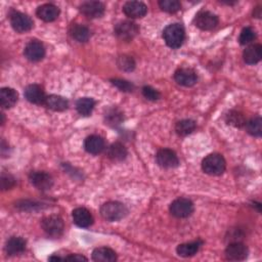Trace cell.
<instances>
[{"mask_svg": "<svg viewBox=\"0 0 262 262\" xmlns=\"http://www.w3.org/2000/svg\"><path fill=\"white\" fill-rule=\"evenodd\" d=\"M127 155V149L121 143H115L108 149V157L114 162H121L125 160Z\"/></svg>", "mask_w": 262, "mask_h": 262, "instance_id": "cell-26", "label": "cell"}, {"mask_svg": "<svg viewBox=\"0 0 262 262\" xmlns=\"http://www.w3.org/2000/svg\"><path fill=\"white\" fill-rule=\"evenodd\" d=\"M70 35L78 42H86L91 38V30L80 24H74L70 28Z\"/></svg>", "mask_w": 262, "mask_h": 262, "instance_id": "cell-25", "label": "cell"}, {"mask_svg": "<svg viewBox=\"0 0 262 262\" xmlns=\"http://www.w3.org/2000/svg\"><path fill=\"white\" fill-rule=\"evenodd\" d=\"M262 57V47L260 45H251L249 46L243 54V58L246 64L255 65L257 64Z\"/></svg>", "mask_w": 262, "mask_h": 262, "instance_id": "cell-21", "label": "cell"}, {"mask_svg": "<svg viewBox=\"0 0 262 262\" xmlns=\"http://www.w3.org/2000/svg\"><path fill=\"white\" fill-rule=\"evenodd\" d=\"M123 12L131 19H141L147 15L148 8L141 2H128L124 5Z\"/></svg>", "mask_w": 262, "mask_h": 262, "instance_id": "cell-16", "label": "cell"}, {"mask_svg": "<svg viewBox=\"0 0 262 262\" xmlns=\"http://www.w3.org/2000/svg\"><path fill=\"white\" fill-rule=\"evenodd\" d=\"M186 32L181 24H171L163 31V38L166 45L173 50H177L183 46Z\"/></svg>", "mask_w": 262, "mask_h": 262, "instance_id": "cell-1", "label": "cell"}, {"mask_svg": "<svg viewBox=\"0 0 262 262\" xmlns=\"http://www.w3.org/2000/svg\"><path fill=\"white\" fill-rule=\"evenodd\" d=\"M105 119H106V124L111 126H117L121 124V122L123 121V114L118 109L113 108L108 110L105 116Z\"/></svg>", "mask_w": 262, "mask_h": 262, "instance_id": "cell-33", "label": "cell"}, {"mask_svg": "<svg viewBox=\"0 0 262 262\" xmlns=\"http://www.w3.org/2000/svg\"><path fill=\"white\" fill-rule=\"evenodd\" d=\"M10 21L13 29L21 34L31 31L34 26L33 20L28 15L20 12H13L10 16Z\"/></svg>", "mask_w": 262, "mask_h": 262, "instance_id": "cell-7", "label": "cell"}, {"mask_svg": "<svg viewBox=\"0 0 262 262\" xmlns=\"http://www.w3.org/2000/svg\"><path fill=\"white\" fill-rule=\"evenodd\" d=\"M128 209L120 202H108L101 208V215L110 223L119 222L127 215Z\"/></svg>", "mask_w": 262, "mask_h": 262, "instance_id": "cell-3", "label": "cell"}, {"mask_svg": "<svg viewBox=\"0 0 262 262\" xmlns=\"http://www.w3.org/2000/svg\"><path fill=\"white\" fill-rule=\"evenodd\" d=\"M174 79H176V81L182 86L191 87L197 83L198 76L193 69L181 68L174 73Z\"/></svg>", "mask_w": 262, "mask_h": 262, "instance_id": "cell-14", "label": "cell"}, {"mask_svg": "<svg viewBox=\"0 0 262 262\" xmlns=\"http://www.w3.org/2000/svg\"><path fill=\"white\" fill-rule=\"evenodd\" d=\"M73 222L79 228H90L94 224V216L85 208H76L73 213Z\"/></svg>", "mask_w": 262, "mask_h": 262, "instance_id": "cell-17", "label": "cell"}, {"mask_svg": "<svg viewBox=\"0 0 262 262\" xmlns=\"http://www.w3.org/2000/svg\"><path fill=\"white\" fill-rule=\"evenodd\" d=\"M202 245H203V242L200 241V240L195 241V242H191V243L182 244L178 247L177 252L181 257H185V258L192 257L199 252Z\"/></svg>", "mask_w": 262, "mask_h": 262, "instance_id": "cell-24", "label": "cell"}, {"mask_svg": "<svg viewBox=\"0 0 262 262\" xmlns=\"http://www.w3.org/2000/svg\"><path fill=\"white\" fill-rule=\"evenodd\" d=\"M80 12L90 19H98L104 16L105 6L100 2H86L80 6Z\"/></svg>", "mask_w": 262, "mask_h": 262, "instance_id": "cell-15", "label": "cell"}, {"mask_svg": "<svg viewBox=\"0 0 262 262\" xmlns=\"http://www.w3.org/2000/svg\"><path fill=\"white\" fill-rule=\"evenodd\" d=\"M118 66L123 71H133L136 68V63L133 58L122 56L118 60Z\"/></svg>", "mask_w": 262, "mask_h": 262, "instance_id": "cell-36", "label": "cell"}, {"mask_svg": "<svg viewBox=\"0 0 262 262\" xmlns=\"http://www.w3.org/2000/svg\"><path fill=\"white\" fill-rule=\"evenodd\" d=\"M253 16L256 18H260L261 17V9L258 7L255 9V12H253Z\"/></svg>", "mask_w": 262, "mask_h": 262, "instance_id": "cell-40", "label": "cell"}, {"mask_svg": "<svg viewBox=\"0 0 262 262\" xmlns=\"http://www.w3.org/2000/svg\"><path fill=\"white\" fill-rule=\"evenodd\" d=\"M24 55L31 62H39L46 56L45 46L38 40H31L25 48Z\"/></svg>", "mask_w": 262, "mask_h": 262, "instance_id": "cell-11", "label": "cell"}, {"mask_svg": "<svg viewBox=\"0 0 262 262\" xmlns=\"http://www.w3.org/2000/svg\"><path fill=\"white\" fill-rule=\"evenodd\" d=\"M96 106V101L92 98H82L78 100L76 104V109L78 113L82 116H90Z\"/></svg>", "mask_w": 262, "mask_h": 262, "instance_id": "cell-28", "label": "cell"}, {"mask_svg": "<svg viewBox=\"0 0 262 262\" xmlns=\"http://www.w3.org/2000/svg\"><path fill=\"white\" fill-rule=\"evenodd\" d=\"M194 212V204L191 200L180 198L170 205V213L177 218H187Z\"/></svg>", "mask_w": 262, "mask_h": 262, "instance_id": "cell-6", "label": "cell"}, {"mask_svg": "<svg viewBox=\"0 0 262 262\" xmlns=\"http://www.w3.org/2000/svg\"><path fill=\"white\" fill-rule=\"evenodd\" d=\"M256 38V33L251 27H246L242 30L239 41L242 46H247L249 43H251L254 39Z\"/></svg>", "mask_w": 262, "mask_h": 262, "instance_id": "cell-34", "label": "cell"}, {"mask_svg": "<svg viewBox=\"0 0 262 262\" xmlns=\"http://www.w3.org/2000/svg\"><path fill=\"white\" fill-rule=\"evenodd\" d=\"M15 179L11 176V174L3 173L2 176V188L4 191L10 190L15 186Z\"/></svg>", "mask_w": 262, "mask_h": 262, "instance_id": "cell-38", "label": "cell"}, {"mask_svg": "<svg viewBox=\"0 0 262 262\" xmlns=\"http://www.w3.org/2000/svg\"><path fill=\"white\" fill-rule=\"evenodd\" d=\"M46 105L49 109L56 111V112H62L68 109V101L61 97V96H56V95H52L50 97L47 98L46 101Z\"/></svg>", "mask_w": 262, "mask_h": 262, "instance_id": "cell-27", "label": "cell"}, {"mask_svg": "<svg viewBox=\"0 0 262 262\" xmlns=\"http://www.w3.org/2000/svg\"><path fill=\"white\" fill-rule=\"evenodd\" d=\"M195 25L201 30L210 31L218 25V18L211 12L201 11L195 18Z\"/></svg>", "mask_w": 262, "mask_h": 262, "instance_id": "cell-10", "label": "cell"}, {"mask_svg": "<svg viewBox=\"0 0 262 262\" xmlns=\"http://www.w3.org/2000/svg\"><path fill=\"white\" fill-rule=\"evenodd\" d=\"M111 82L113 83V85H115L118 90H120L121 92L124 93H131L134 92L135 90V85L133 83H130L126 80H122V79H112Z\"/></svg>", "mask_w": 262, "mask_h": 262, "instance_id": "cell-35", "label": "cell"}, {"mask_svg": "<svg viewBox=\"0 0 262 262\" xmlns=\"http://www.w3.org/2000/svg\"><path fill=\"white\" fill-rule=\"evenodd\" d=\"M18 99V93L15 90L10 89V87H4L0 91V104H2V107L4 109L13 108L17 104Z\"/></svg>", "mask_w": 262, "mask_h": 262, "instance_id": "cell-20", "label": "cell"}, {"mask_svg": "<svg viewBox=\"0 0 262 262\" xmlns=\"http://www.w3.org/2000/svg\"><path fill=\"white\" fill-rule=\"evenodd\" d=\"M37 17L45 22H54L60 16V9L54 5L47 4L37 9Z\"/></svg>", "mask_w": 262, "mask_h": 262, "instance_id": "cell-18", "label": "cell"}, {"mask_svg": "<svg viewBox=\"0 0 262 262\" xmlns=\"http://www.w3.org/2000/svg\"><path fill=\"white\" fill-rule=\"evenodd\" d=\"M30 183L40 191H49L54 185L52 176L45 171H34L29 176Z\"/></svg>", "mask_w": 262, "mask_h": 262, "instance_id": "cell-8", "label": "cell"}, {"mask_svg": "<svg viewBox=\"0 0 262 262\" xmlns=\"http://www.w3.org/2000/svg\"><path fill=\"white\" fill-rule=\"evenodd\" d=\"M114 33L117 38L123 41L133 40L139 33V26L131 21H122L118 23L114 28Z\"/></svg>", "mask_w": 262, "mask_h": 262, "instance_id": "cell-5", "label": "cell"}, {"mask_svg": "<svg viewBox=\"0 0 262 262\" xmlns=\"http://www.w3.org/2000/svg\"><path fill=\"white\" fill-rule=\"evenodd\" d=\"M93 259L98 262H114L117 260V254L111 248L100 247L93 252Z\"/></svg>", "mask_w": 262, "mask_h": 262, "instance_id": "cell-23", "label": "cell"}, {"mask_svg": "<svg viewBox=\"0 0 262 262\" xmlns=\"http://www.w3.org/2000/svg\"><path fill=\"white\" fill-rule=\"evenodd\" d=\"M227 163L225 158L220 154H210L202 162V169L209 176H222L225 172Z\"/></svg>", "mask_w": 262, "mask_h": 262, "instance_id": "cell-2", "label": "cell"}, {"mask_svg": "<svg viewBox=\"0 0 262 262\" xmlns=\"http://www.w3.org/2000/svg\"><path fill=\"white\" fill-rule=\"evenodd\" d=\"M159 7L163 12L169 14L178 13L182 9V5L178 0H161L159 2Z\"/></svg>", "mask_w": 262, "mask_h": 262, "instance_id": "cell-32", "label": "cell"}, {"mask_svg": "<svg viewBox=\"0 0 262 262\" xmlns=\"http://www.w3.org/2000/svg\"><path fill=\"white\" fill-rule=\"evenodd\" d=\"M196 127H197V125L194 120L185 119V120H182L177 123L176 131L179 136L187 137L193 133V131L196 129Z\"/></svg>", "mask_w": 262, "mask_h": 262, "instance_id": "cell-29", "label": "cell"}, {"mask_svg": "<svg viewBox=\"0 0 262 262\" xmlns=\"http://www.w3.org/2000/svg\"><path fill=\"white\" fill-rule=\"evenodd\" d=\"M157 164L165 169L176 168L180 165V160L177 153L169 150V149H162L156 155Z\"/></svg>", "mask_w": 262, "mask_h": 262, "instance_id": "cell-9", "label": "cell"}, {"mask_svg": "<svg viewBox=\"0 0 262 262\" xmlns=\"http://www.w3.org/2000/svg\"><path fill=\"white\" fill-rule=\"evenodd\" d=\"M248 248L243 243L234 242L226 249V257L230 261H242L248 256Z\"/></svg>", "mask_w": 262, "mask_h": 262, "instance_id": "cell-13", "label": "cell"}, {"mask_svg": "<svg viewBox=\"0 0 262 262\" xmlns=\"http://www.w3.org/2000/svg\"><path fill=\"white\" fill-rule=\"evenodd\" d=\"M26 250V241L20 237H12L8 240L6 251L10 256H16Z\"/></svg>", "mask_w": 262, "mask_h": 262, "instance_id": "cell-22", "label": "cell"}, {"mask_svg": "<svg viewBox=\"0 0 262 262\" xmlns=\"http://www.w3.org/2000/svg\"><path fill=\"white\" fill-rule=\"evenodd\" d=\"M143 95L144 97L152 102H156L160 99L161 95L158 91H156L155 89H153L152 86H145L143 89Z\"/></svg>", "mask_w": 262, "mask_h": 262, "instance_id": "cell-37", "label": "cell"}, {"mask_svg": "<svg viewBox=\"0 0 262 262\" xmlns=\"http://www.w3.org/2000/svg\"><path fill=\"white\" fill-rule=\"evenodd\" d=\"M41 227L49 236L59 238L64 233V222L58 215H50L42 220Z\"/></svg>", "mask_w": 262, "mask_h": 262, "instance_id": "cell-4", "label": "cell"}, {"mask_svg": "<svg viewBox=\"0 0 262 262\" xmlns=\"http://www.w3.org/2000/svg\"><path fill=\"white\" fill-rule=\"evenodd\" d=\"M25 98L28 102L34 105H43L46 104L47 96L42 87L38 84H31L28 85L25 90Z\"/></svg>", "mask_w": 262, "mask_h": 262, "instance_id": "cell-12", "label": "cell"}, {"mask_svg": "<svg viewBox=\"0 0 262 262\" xmlns=\"http://www.w3.org/2000/svg\"><path fill=\"white\" fill-rule=\"evenodd\" d=\"M84 148L87 153H90L92 155H99L105 150L106 145H105V141L102 137L94 135L85 140Z\"/></svg>", "mask_w": 262, "mask_h": 262, "instance_id": "cell-19", "label": "cell"}, {"mask_svg": "<svg viewBox=\"0 0 262 262\" xmlns=\"http://www.w3.org/2000/svg\"><path fill=\"white\" fill-rule=\"evenodd\" d=\"M246 128L248 134L255 138H260L262 135V119L259 116L252 118L246 122Z\"/></svg>", "mask_w": 262, "mask_h": 262, "instance_id": "cell-30", "label": "cell"}, {"mask_svg": "<svg viewBox=\"0 0 262 262\" xmlns=\"http://www.w3.org/2000/svg\"><path fill=\"white\" fill-rule=\"evenodd\" d=\"M65 260H78V261H82V260H87V258H85L84 256L81 255H70L68 257H65Z\"/></svg>", "mask_w": 262, "mask_h": 262, "instance_id": "cell-39", "label": "cell"}, {"mask_svg": "<svg viewBox=\"0 0 262 262\" xmlns=\"http://www.w3.org/2000/svg\"><path fill=\"white\" fill-rule=\"evenodd\" d=\"M227 122L228 124L237 127V128H242L243 126L246 125V118L245 116L239 112V111H231L227 115Z\"/></svg>", "mask_w": 262, "mask_h": 262, "instance_id": "cell-31", "label": "cell"}]
</instances>
